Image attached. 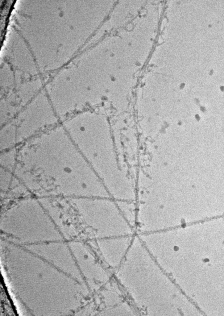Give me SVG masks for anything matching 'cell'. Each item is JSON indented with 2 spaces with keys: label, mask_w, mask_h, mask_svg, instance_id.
Returning a JSON list of instances; mask_svg holds the SVG:
<instances>
[{
  "label": "cell",
  "mask_w": 224,
  "mask_h": 316,
  "mask_svg": "<svg viewBox=\"0 0 224 316\" xmlns=\"http://www.w3.org/2000/svg\"><path fill=\"white\" fill-rule=\"evenodd\" d=\"M72 202L97 239L132 235L135 230L127 222L110 198H72Z\"/></svg>",
  "instance_id": "obj_1"
},
{
  "label": "cell",
  "mask_w": 224,
  "mask_h": 316,
  "mask_svg": "<svg viewBox=\"0 0 224 316\" xmlns=\"http://www.w3.org/2000/svg\"><path fill=\"white\" fill-rule=\"evenodd\" d=\"M55 112L45 90H41L18 113L17 119L21 124L28 123L44 125L56 121Z\"/></svg>",
  "instance_id": "obj_2"
},
{
  "label": "cell",
  "mask_w": 224,
  "mask_h": 316,
  "mask_svg": "<svg viewBox=\"0 0 224 316\" xmlns=\"http://www.w3.org/2000/svg\"><path fill=\"white\" fill-rule=\"evenodd\" d=\"M15 90H11L7 95L10 102L19 112L41 90V79L38 77L24 81L17 85Z\"/></svg>",
  "instance_id": "obj_3"
},
{
  "label": "cell",
  "mask_w": 224,
  "mask_h": 316,
  "mask_svg": "<svg viewBox=\"0 0 224 316\" xmlns=\"http://www.w3.org/2000/svg\"><path fill=\"white\" fill-rule=\"evenodd\" d=\"M115 202L121 213L125 219L135 230L137 216V208L136 202L127 201Z\"/></svg>",
  "instance_id": "obj_4"
},
{
  "label": "cell",
  "mask_w": 224,
  "mask_h": 316,
  "mask_svg": "<svg viewBox=\"0 0 224 316\" xmlns=\"http://www.w3.org/2000/svg\"><path fill=\"white\" fill-rule=\"evenodd\" d=\"M15 83V77L11 73H1L0 85L3 89L11 88Z\"/></svg>",
  "instance_id": "obj_5"
}]
</instances>
